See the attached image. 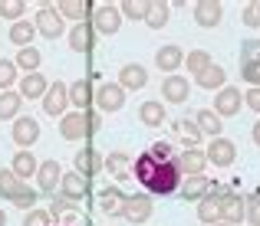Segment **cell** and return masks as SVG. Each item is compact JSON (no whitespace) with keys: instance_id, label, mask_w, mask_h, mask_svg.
I'll list each match as a JSON object with an SVG mask.
<instances>
[{"instance_id":"52a82bcc","label":"cell","mask_w":260,"mask_h":226,"mask_svg":"<svg viewBox=\"0 0 260 226\" xmlns=\"http://www.w3.org/2000/svg\"><path fill=\"white\" fill-rule=\"evenodd\" d=\"M152 197L139 194V197H125V203H122V216H125L128 223H148V216H152Z\"/></svg>"},{"instance_id":"30bf717a","label":"cell","mask_w":260,"mask_h":226,"mask_svg":"<svg viewBox=\"0 0 260 226\" xmlns=\"http://www.w3.org/2000/svg\"><path fill=\"white\" fill-rule=\"evenodd\" d=\"M204 164H208V157H204V151H198V148H184L181 154L175 157L178 174H188V177L201 174V170H204Z\"/></svg>"},{"instance_id":"ba28073f","label":"cell","mask_w":260,"mask_h":226,"mask_svg":"<svg viewBox=\"0 0 260 226\" xmlns=\"http://www.w3.org/2000/svg\"><path fill=\"white\" fill-rule=\"evenodd\" d=\"M59 134L66 141H83L89 134V125H86V112H66L59 118Z\"/></svg>"},{"instance_id":"5b68a950","label":"cell","mask_w":260,"mask_h":226,"mask_svg":"<svg viewBox=\"0 0 260 226\" xmlns=\"http://www.w3.org/2000/svg\"><path fill=\"white\" fill-rule=\"evenodd\" d=\"M204 157H208V164H214V167H231L237 157V145L228 138H214L204 151Z\"/></svg>"},{"instance_id":"8992f818","label":"cell","mask_w":260,"mask_h":226,"mask_svg":"<svg viewBox=\"0 0 260 226\" xmlns=\"http://www.w3.org/2000/svg\"><path fill=\"white\" fill-rule=\"evenodd\" d=\"M241 88H234V85H224L221 92H217V99H214V115L217 118H234L237 112H241Z\"/></svg>"},{"instance_id":"ee69618b","label":"cell","mask_w":260,"mask_h":226,"mask_svg":"<svg viewBox=\"0 0 260 226\" xmlns=\"http://www.w3.org/2000/svg\"><path fill=\"white\" fill-rule=\"evenodd\" d=\"M10 203H17L20 210H33V203H37V190H30V187L23 184V187L17 190V197H13Z\"/></svg>"},{"instance_id":"e575fe53","label":"cell","mask_w":260,"mask_h":226,"mask_svg":"<svg viewBox=\"0 0 260 226\" xmlns=\"http://www.w3.org/2000/svg\"><path fill=\"white\" fill-rule=\"evenodd\" d=\"M198 220L201 223H221L217 220V197H211V194H204L201 197V203H198Z\"/></svg>"},{"instance_id":"bcb514c9","label":"cell","mask_w":260,"mask_h":226,"mask_svg":"<svg viewBox=\"0 0 260 226\" xmlns=\"http://www.w3.org/2000/svg\"><path fill=\"white\" fill-rule=\"evenodd\" d=\"M70 213H79V210H76V203H73V200H66V197L53 200V207H50V216H70Z\"/></svg>"},{"instance_id":"83f0119b","label":"cell","mask_w":260,"mask_h":226,"mask_svg":"<svg viewBox=\"0 0 260 226\" xmlns=\"http://www.w3.org/2000/svg\"><path fill=\"white\" fill-rule=\"evenodd\" d=\"M33 36H37V26H33L30 20H17V23L10 26V43H17L20 50H23V46H33Z\"/></svg>"},{"instance_id":"e0dca14e","label":"cell","mask_w":260,"mask_h":226,"mask_svg":"<svg viewBox=\"0 0 260 226\" xmlns=\"http://www.w3.org/2000/svg\"><path fill=\"white\" fill-rule=\"evenodd\" d=\"M184 63V50L181 46H161L158 53H155V66H158L161 72H168V75H175V69Z\"/></svg>"},{"instance_id":"f35d334b","label":"cell","mask_w":260,"mask_h":226,"mask_svg":"<svg viewBox=\"0 0 260 226\" xmlns=\"http://www.w3.org/2000/svg\"><path fill=\"white\" fill-rule=\"evenodd\" d=\"M145 10H148V0H125V4H119V13L128 20H145Z\"/></svg>"},{"instance_id":"836d02e7","label":"cell","mask_w":260,"mask_h":226,"mask_svg":"<svg viewBox=\"0 0 260 226\" xmlns=\"http://www.w3.org/2000/svg\"><path fill=\"white\" fill-rule=\"evenodd\" d=\"M20 105H23L20 92H0V121H4V118H17Z\"/></svg>"},{"instance_id":"816d5d0a","label":"cell","mask_w":260,"mask_h":226,"mask_svg":"<svg viewBox=\"0 0 260 226\" xmlns=\"http://www.w3.org/2000/svg\"><path fill=\"white\" fill-rule=\"evenodd\" d=\"M86 125H89V134H92V131H99L102 115H99V112H86Z\"/></svg>"},{"instance_id":"7c38bea8","label":"cell","mask_w":260,"mask_h":226,"mask_svg":"<svg viewBox=\"0 0 260 226\" xmlns=\"http://www.w3.org/2000/svg\"><path fill=\"white\" fill-rule=\"evenodd\" d=\"M37 138H40L37 118H33V115H20L17 125H13V141H17L20 148H30V145H37Z\"/></svg>"},{"instance_id":"9a60e30c","label":"cell","mask_w":260,"mask_h":226,"mask_svg":"<svg viewBox=\"0 0 260 226\" xmlns=\"http://www.w3.org/2000/svg\"><path fill=\"white\" fill-rule=\"evenodd\" d=\"M145 85H148L145 66H139V63L122 66V72H119V88H122V92H125V88H145Z\"/></svg>"},{"instance_id":"cb8c5ba5","label":"cell","mask_w":260,"mask_h":226,"mask_svg":"<svg viewBox=\"0 0 260 226\" xmlns=\"http://www.w3.org/2000/svg\"><path fill=\"white\" fill-rule=\"evenodd\" d=\"M37 157H33V151H17V154H13V164H10V170L13 174L20 177V180H23V177H37Z\"/></svg>"},{"instance_id":"f1b7e54d","label":"cell","mask_w":260,"mask_h":226,"mask_svg":"<svg viewBox=\"0 0 260 226\" xmlns=\"http://www.w3.org/2000/svg\"><path fill=\"white\" fill-rule=\"evenodd\" d=\"M224 82H228V72H224L221 66H214V63H211L208 69L198 75V85H201V88H217V92H221Z\"/></svg>"},{"instance_id":"7402d4cb","label":"cell","mask_w":260,"mask_h":226,"mask_svg":"<svg viewBox=\"0 0 260 226\" xmlns=\"http://www.w3.org/2000/svg\"><path fill=\"white\" fill-rule=\"evenodd\" d=\"M221 4H214V0H198L194 4V20L201 26H217L221 23Z\"/></svg>"},{"instance_id":"ac0fdd59","label":"cell","mask_w":260,"mask_h":226,"mask_svg":"<svg viewBox=\"0 0 260 226\" xmlns=\"http://www.w3.org/2000/svg\"><path fill=\"white\" fill-rule=\"evenodd\" d=\"M37 177H40V190L53 194V190L59 187V180H63V167H59L56 161H43L37 167Z\"/></svg>"},{"instance_id":"ffe728a7","label":"cell","mask_w":260,"mask_h":226,"mask_svg":"<svg viewBox=\"0 0 260 226\" xmlns=\"http://www.w3.org/2000/svg\"><path fill=\"white\" fill-rule=\"evenodd\" d=\"M178 190H181L184 200H201V197L211 190V180L204 174H194V177H184V180L178 184Z\"/></svg>"},{"instance_id":"d6a6232c","label":"cell","mask_w":260,"mask_h":226,"mask_svg":"<svg viewBox=\"0 0 260 226\" xmlns=\"http://www.w3.org/2000/svg\"><path fill=\"white\" fill-rule=\"evenodd\" d=\"M26 180H20L17 174H13L10 167H0V194L7 197V200H13V197H17V190L23 187Z\"/></svg>"},{"instance_id":"d590c367","label":"cell","mask_w":260,"mask_h":226,"mask_svg":"<svg viewBox=\"0 0 260 226\" xmlns=\"http://www.w3.org/2000/svg\"><path fill=\"white\" fill-rule=\"evenodd\" d=\"M175 131H178V138H181L188 148H198V141H201V131H198V125H194V121H188V118L178 121Z\"/></svg>"},{"instance_id":"d4e9b609","label":"cell","mask_w":260,"mask_h":226,"mask_svg":"<svg viewBox=\"0 0 260 226\" xmlns=\"http://www.w3.org/2000/svg\"><path fill=\"white\" fill-rule=\"evenodd\" d=\"M46 95V79L40 72H30L20 79V99H43Z\"/></svg>"},{"instance_id":"1f68e13d","label":"cell","mask_w":260,"mask_h":226,"mask_svg":"<svg viewBox=\"0 0 260 226\" xmlns=\"http://www.w3.org/2000/svg\"><path fill=\"white\" fill-rule=\"evenodd\" d=\"M13 66H17V69H23L26 75L37 72L40 69V50H37V46H23V50L17 53V59H13Z\"/></svg>"},{"instance_id":"c3c4849f","label":"cell","mask_w":260,"mask_h":226,"mask_svg":"<svg viewBox=\"0 0 260 226\" xmlns=\"http://www.w3.org/2000/svg\"><path fill=\"white\" fill-rule=\"evenodd\" d=\"M244 23H247V26H260V0H254V4L244 7Z\"/></svg>"},{"instance_id":"8d00e7d4","label":"cell","mask_w":260,"mask_h":226,"mask_svg":"<svg viewBox=\"0 0 260 226\" xmlns=\"http://www.w3.org/2000/svg\"><path fill=\"white\" fill-rule=\"evenodd\" d=\"M184 66H188V72H194V75H201L204 69L211 66V56L204 50H191L188 56H184Z\"/></svg>"},{"instance_id":"4dcf8cb0","label":"cell","mask_w":260,"mask_h":226,"mask_svg":"<svg viewBox=\"0 0 260 226\" xmlns=\"http://www.w3.org/2000/svg\"><path fill=\"white\" fill-rule=\"evenodd\" d=\"M145 23L152 26V30H161V26L168 23V4H161V0H148Z\"/></svg>"},{"instance_id":"277c9868","label":"cell","mask_w":260,"mask_h":226,"mask_svg":"<svg viewBox=\"0 0 260 226\" xmlns=\"http://www.w3.org/2000/svg\"><path fill=\"white\" fill-rule=\"evenodd\" d=\"M66 105H70V85H66V82H53V85H46L43 112L53 115V118H63V115H66Z\"/></svg>"},{"instance_id":"4fadbf2b","label":"cell","mask_w":260,"mask_h":226,"mask_svg":"<svg viewBox=\"0 0 260 226\" xmlns=\"http://www.w3.org/2000/svg\"><path fill=\"white\" fill-rule=\"evenodd\" d=\"M161 95H165L168 102H175V105H181V102H188V95H191V85H188V79L184 75H165V82H161Z\"/></svg>"},{"instance_id":"9f6ffc18","label":"cell","mask_w":260,"mask_h":226,"mask_svg":"<svg viewBox=\"0 0 260 226\" xmlns=\"http://www.w3.org/2000/svg\"><path fill=\"white\" fill-rule=\"evenodd\" d=\"M257 197H260V190H257Z\"/></svg>"},{"instance_id":"f5cc1de1","label":"cell","mask_w":260,"mask_h":226,"mask_svg":"<svg viewBox=\"0 0 260 226\" xmlns=\"http://www.w3.org/2000/svg\"><path fill=\"white\" fill-rule=\"evenodd\" d=\"M250 134H254V145H257V148H260V118H257V121H254V131H250Z\"/></svg>"},{"instance_id":"60d3db41","label":"cell","mask_w":260,"mask_h":226,"mask_svg":"<svg viewBox=\"0 0 260 226\" xmlns=\"http://www.w3.org/2000/svg\"><path fill=\"white\" fill-rule=\"evenodd\" d=\"M148 157H152L155 164H165V161H175V148L168 145V141H155V145L148 148Z\"/></svg>"},{"instance_id":"7a4b0ae2","label":"cell","mask_w":260,"mask_h":226,"mask_svg":"<svg viewBox=\"0 0 260 226\" xmlns=\"http://www.w3.org/2000/svg\"><path fill=\"white\" fill-rule=\"evenodd\" d=\"M244 213H247V200H244L241 194L224 190V194L217 197V220H221V223L237 226V223H244Z\"/></svg>"},{"instance_id":"3957f363","label":"cell","mask_w":260,"mask_h":226,"mask_svg":"<svg viewBox=\"0 0 260 226\" xmlns=\"http://www.w3.org/2000/svg\"><path fill=\"white\" fill-rule=\"evenodd\" d=\"M89 13H92V30L95 33H102V36H112V33H119V26H122V13H119V7H112V4H99V7H89Z\"/></svg>"},{"instance_id":"ab89813d","label":"cell","mask_w":260,"mask_h":226,"mask_svg":"<svg viewBox=\"0 0 260 226\" xmlns=\"http://www.w3.org/2000/svg\"><path fill=\"white\" fill-rule=\"evenodd\" d=\"M23 10H26V4L23 0H0V17H7V20H23Z\"/></svg>"},{"instance_id":"9c48e42d","label":"cell","mask_w":260,"mask_h":226,"mask_svg":"<svg viewBox=\"0 0 260 226\" xmlns=\"http://www.w3.org/2000/svg\"><path fill=\"white\" fill-rule=\"evenodd\" d=\"M92 99H95V105H99V112H119V108L125 105V92H122L115 82H106Z\"/></svg>"},{"instance_id":"484cf974","label":"cell","mask_w":260,"mask_h":226,"mask_svg":"<svg viewBox=\"0 0 260 226\" xmlns=\"http://www.w3.org/2000/svg\"><path fill=\"white\" fill-rule=\"evenodd\" d=\"M194 125H198V131H201V134H211V141L221 138V128H224L221 118H217L211 108H201V112L194 115Z\"/></svg>"},{"instance_id":"11a10c76","label":"cell","mask_w":260,"mask_h":226,"mask_svg":"<svg viewBox=\"0 0 260 226\" xmlns=\"http://www.w3.org/2000/svg\"><path fill=\"white\" fill-rule=\"evenodd\" d=\"M211 226H228V223H211Z\"/></svg>"},{"instance_id":"74e56055","label":"cell","mask_w":260,"mask_h":226,"mask_svg":"<svg viewBox=\"0 0 260 226\" xmlns=\"http://www.w3.org/2000/svg\"><path fill=\"white\" fill-rule=\"evenodd\" d=\"M56 13H59V17H70V20H79V23H83V17H86V13H89V7H83V4H76V0H59Z\"/></svg>"},{"instance_id":"603a6c76","label":"cell","mask_w":260,"mask_h":226,"mask_svg":"<svg viewBox=\"0 0 260 226\" xmlns=\"http://www.w3.org/2000/svg\"><path fill=\"white\" fill-rule=\"evenodd\" d=\"M99 167H102V161H99V151H95V148L76 151V174H83L86 180H89V177H92Z\"/></svg>"},{"instance_id":"7dc6e473","label":"cell","mask_w":260,"mask_h":226,"mask_svg":"<svg viewBox=\"0 0 260 226\" xmlns=\"http://www.w3.org/2000/svg\"><path fill=\"white\" fill-rule=\"evenodd\" d=\"M241 75H244V82H250V85H254V88H260V63L241 66Z\"/></svg>"},{"instance_id":"db71d44e","label":"cell","mask_w":260,"mask_h":226,"mask_svg":"<svg viewBox=\"0 0 260 226\" xmlns=\"http://www.w3.org/2000/svg\"><path fill=\"white\" fill-rule=\"evenodd\" d=\"M0 226H7V213H4V210H0Z\"/></svg>"},{"instance_id":"b9f144b4","label":"cell","mask_w":260,"mask_h":226,"mask_svg":"<svg viewBox=\"0 0 260 226\" xmlns=\"http://www.w3.org/2000/svg\"><path fill=\"white\" fill-rule=\"evenodd\" d=\"M250 63H260V39L241 43V66H250Z\"/></svg>"},{"instance_id":"f907efd6","label":"cell","mask_w":260,"mask_h":226,"mask_svg":"<svg viewBox=\"0 0 260 226\" xmlns=\"http://www.w3.org/2000/svg\"><path fill=\"white\" fill-rule=\"evenodd\" d=\"M244 102H247V108H254V112L260 115V88H250V92L244 95Z\"/></svg>"},{"instance_id":"2e32d148","label":"cell","mask_w":260,"mask_h":226,"mask_svg":"<svg viewBox=\"0 0 260 226\" xmlns=\"http://www.w3.org/2000/svg\"><path fill=\"white\" fill-rule=\"evenodd\" d=\"M95 203H99L102 213H109V216H122V203H125V194H122L119 187H106V190H99Z\"/></svg>"},{"instance_id":"8fae6325","label":"cell","mask_w":260,"mask_h":226,"mask_svg":"<svg viewBox=\"0 0 260 226\" xmlns=\"http://www.w3.org/2000/svg\"><path fill=\"white\" fill-rule=\"evenodd\" d=\"M37 33H43L46 39H56L59 33H63V17L56 13V7H43V10L37 13Z\"/></svg>"},{"instance_id":"5bb4252c","label":"cell","mask_w":260,"mask_h":226,"mask_svg":"<svg viewBox=\"0 0 260 226\" xmlns=\"http://www.w3.org/2000/svg\"><path fill=\"white\" fill-rule=\"evenodd\" d=\"M86 190H89V180L83 174H76V170L63 174V180H59V194H63L66 200H83Z\"/></svg>"},{"instance_id":"f546056e","label":"cell","mask_w":260,"mask_h":226,"mask_svg":"<svg viewBox=\"0 0 260 226\" xmlns=\"http://www.w3.org/2000/svg\"><path fill=\"white\" fill-rule=\"evenodd\" d=\"M102 167H106L109 174H115V177H125L128 167H132V157H128L125 151H112V154L102 161Z\"/></svg>"},{"instance_id":"44dd1931","label":"cell","mask_w":260,"mask_h":226,"mask_svg":"<svg viewBox=\"0 0 260 226\" xmlns=\"http://www.w3.org/2000/svg\"><path fill=\"white\" fill-rule=\"evenodd\" d=\"M139 118H142V125H148V128H158V125H165V105H161L158 99H148V102H142V108H139Z\"/></svg>"},{"instance_id":"681fc988","label":"cell","mask_w":260,"mask_h":226,"mask_svg":"<svg viewBox=\"0 0 260 226\" xmlns=\"http://www.w3.org/2000/svg\"><path fill=\"white\" fill-rule=\"evenodd\" d=\"M244 220H250L254 226H260V197H250V200H247V213H244Z\"/></svg>"},{"instance_id":"7bdbcfd3","label":"cell","mask_w":260,"mask_h":226,"mask_svg":"<svg viewBox=\"0 0 260 226\" xmlns=\"http://www.w3.org/2000/svg\"><path fill=\"white\" fill-rule=\"evenodd\" d=\"M13 79H17V66H13V59H0V88L10 92Z\"/></svg>"},{"instance_id":"f6af8a7d","label":"cell","mask_w":260,"mask_h":226,"mask_svg":"<svg viewBox=\"0 0 260 226\" xmlns=\"http://www.w3.org/2000/svg\"><path fill=\"white\" fill-rule=\"evenodd\" d=\"M50 220H53L50 210H37V207H33L30 213L23 216V226H50Z\"/></svg>"},{"instance_id":"4316f807","label":"cell","mask_w":260,"mask_h":226,"mask_svg":"<svg viewBox=\"0 0 260 226\" xmlns=\"http://www.w3.org/2000/svg\"><path fill=\"white\" fill-rule=\"evenodd\" d=\"M70 102L79 112H89V105H92V85H89V79H79L70 85Z\"/></svg>"},{"instance_id":"6da1fadb","label":"cell","mask_w":260,"mask_h":226,"mask_svg":"<svg viewBox=\"0 0 260 226\" xmlns=\"http://www.w3.org/2000/svg\"><path fill=\"white\" fill-rule=\"evenodd\" d=\"M132 170H135V180H142L152 194H175L178 184H181V174H178L175 161L155 164L152 157H148V151L132 161Z\"/></svg>"},{"instance_id":"d6986e66","label":"cell","mask_w":260,"mask_h":226,"mask_svg":"<svg viewBox=\"0 0 260 226\" xmlns=\"http://www.w3.org/2000/svg\"><path fill=\"white\" fill-rule=\"evenodd\" d=\"M70 46H73L76 53H89V50L95 46V30L86 23V20H83V23H76V26L70 30Z\"/></svg>"}]
</instances>
